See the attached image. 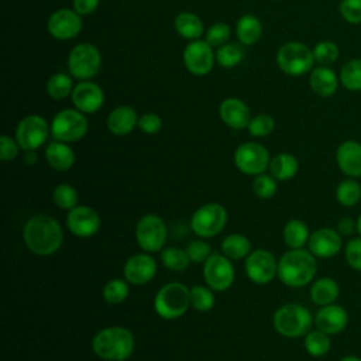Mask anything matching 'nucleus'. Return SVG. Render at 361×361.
I'll return each mask as SVG.
<instances>
[{
    "mask_svg": "<svg viewBox=\"0 0 361 361\" xmlns=\"http://www.w3.org/2000/svg\"><path fill=\"white\" fill-rule=\"evenodd\" d=\"M23 238L31 252L39 257H48L61 248L63 231L54 217L48 214H35L25 221Z\"/></svg>",
    "mask_w": 361,
    "mask_h": 361,
    "instance_id": "1",
    "label": "nucleus"
},
{
    "mask_svg": "<svg viewBox=\"0 0 361 361\" xmlns=\"http://www.w3.org/2000/svg\"><path fill=\"white\" fill-rule=\"evenodd\" d=\"M316 257L303 248L286 251L278 261V278L290 288L307 285L316 275Z\"/></svg>",
    "mask_w": 361,
    "mask_h": 361,
    "instance_id": "2",
    "label": "nucleus"
},
{
    "mask_svg": "<svg viewBox=\"0 0 361 361\" xmlns=\"http://www.w3.org/2000/svg\"><path fill=\"white\" fill-rule=\"evenodd\" d=\"M133 333L121 326H110L99 330L92 340L94 354L106 361L127 360L134 351Z\"/></svg>",
    "mask_w": 361,
    "mask_h": 361,
    "instance_id": "3",
    "label": "nucleus"
},
{
    "mask_svg": "<svg viewBox=\"0 0 361 361\" xmlns=\"http://www.w3.org/2000/svg\"><path fill=\"white\" fill-rule=\"evenodd\" d=\"M190 306V289L182 282H169L161 286L154 299L158 316L173 320L183 316Z\"/></svg>",
    "mask_w": 361,
    "mask_h": 361,
    "instance_id": "4",
    "label": "nucleus"
},
{
    "mask_svg": "<svg viewBox=\"0 0 361 361\" xmlns=\"http://www.w3.org/2000/svg\"><path fill=\"white\" fill-rule=\"evenodd\" d=\"M310 312L298 303H286L274 313L275 330L289 338L306 336L312 326Z\"/></svg>",
    "mask_w": 361,
    "mask_h": 361,
    "instance_id": "5",
    "label": "nucleus"
},
{
    "mask_svg": "<svg viewBox=\"0 0 361 361\" xmlns=\"http://www.w3.org/2000/svg\"><path fill=\"white\" fill-rule=\"evenodd\" d=\"M313 51L302 42L290 41L283 44L276 52L279 69L290 76H300L313 68Z\"/></svg>",
    "mask_w": 361,
    "mask_h": 361,
    "instance_id": "6",
    "label": "nucleus"
},
{
    "mask_svg": "<svg viewBox=\"0 0 361 361\" xmlns=\"http://www.w3.org/2000/svg\"><path fill=\"white\" fill-rule=\"evenodd\" d=\"M89 124L85 113L78 109H65L55 114L51 123V134L56 141L75 142L87 133Z\"/></svg>",
    "mask_w": 361,
    "mask_h": 361,
    "instance_id": "7",
    "label": "nucleus"
},
{
    "mask_svg": "<svg viewBox=\"0 0 361 361\" xmlns=\"http://www.w3.org/2000/svg\"><path fill=\"white\" fill-rule=\"evenodd\" d=\"M102 66V55L99 49L89 42L73 47L68 56L69 73L80 80H89L96 76Z\"/></svg>",
    "mask_w": 361,
    "mask_h": 361,
    "instance_id": "8",
    "label": "nucleus"
},
{
    "mask_svg": "<svg viewBox=\"0 0 361 361\" xmlns=\"http://www.w3.org/2000/svg\"><path fill=\"white\" fill-rule=\"evenodd\" d=\"M227 224V210L220 203H206L192 216L190 227L202 238L217 235Z\"/></svg>",
    "mask_w": 361,
    "mask_h": 361,
    "instance_id": "9",
    "label": "nucleus"
},
{
    "mask_svg": "<svg viewBox=\"0 0 361 361\" xmlns=\"http://www.w3.org/2000/svg\"><path fill=\"white\" fill-rule=\"evenodd\" d=\"M166 237V226L157 214H145L135 224L137 243L145 252H157L162 250Z\"/></svg>",
    "mask_w": 361,
    "mask_h": 361,
    "instance_id": "10",
    "label": "nucleus"
},
{
    "mask_svg": "<svg viewBox=\"0 0 361 361\" xmlns=\"http://www.w3.org/2000/svg\"><path fill=\"white\" fill-rule=\"evenodd\" d=\"M49 131L51 127L42 116L30 114L17 124L16 140L24 151H35L44 145Z\"/></svg>",
    "mask_w": 361,
    "mask_h": 361,
    "instance_id": "11",
    "label": "nucleus"
},
{
    "mask_svg": "<svg viewBox=\"0 0 361 361\" xmlns=\"http://www.w3.org/2000/svg\"><path fill=\"white\" fill-rule=\"evenodd\" d=\"M269 152L258 142H244L234 151V164L245 175H259L269 168Z\"/></svg>",
    "mask_w": 361,
    "mask_h": 361,
    "instance_id": "12",
    "label": "nucleus"
},
{
    "mask_svg": "<svg viewBox=\"0 0 361 361\" xmlns=\"http://www.w3.org/2000/svg\"><path fill=\"white\" fill-rule=\"evenodd\" d=\"M206 285L214 292L227 290L234 282V267L224 254H212L203 265Z\"/></svg>",
    "mask_w": 361,
    "mask_h": 361,
    "instance_id": "13",
    "label": "nucleus"
},
{
    "mask_svg": "<svg viewBox=\"0 0 361 361\" xmlns=\"http://www.w3.org/2000/svg\"><path fill=\"white\" fill-rule=\"evenodd\" d=\"M244 267L247 276L259 285L271 282L278 275V262L274 254L264 248L251 251L245 258Z\"/></svg>",
    "mask_w": 361,
    "mask_h": 361,
    "instance_id": "14",
    "label": "nucleus"
},
{
    "mask_svg": "<svg viewBox=\"0 0 361 361\" xmlns=\"http://www.w3.org/2000/svg\"><path fill=\"white\" fill-rule=\"evenodd\" d=\"M183 63L192 75H207L214 63L213 47L203 39L190 41L183 49Z\"/></svg>",
    "mask_w": 361,
    "mask_h": 361,
    "instance_id": "15",
    "label": "nucleus"
},
{
    "mask_svg": "<svg viewBox=\"0 0 361 361\" xmlns=\"http://www.w3.org/2000/svg\"><path fill=\"white\" fill-rule=\"evenodd\" d=\"M102 220L99 213L85 204H78L76 207L71 209L66 216V227L68 230L80 238H87L94 235L100 228Z\"/></svg>",
    "mask_w": 361,
    "mask_h": 361,
    "instance_id": "16",
    "label": "nucleus"
},
{
    "mask_svg": "<svg viewBox=\"0 0 361 361\" xmlns=\"http://www.w3.org/2000/svg\"><path fill=\"white\" fill-rule=\"evenodd\" d=\"M47 28L48 32L56 39H72L82 30V18L75 10L59 8L49 16Z\"/></svg>",
    "mask_w": 361,
    "mask_h": 361,
    "instance_id": "17",
    "label": "nucleus"
},
{
    "mask_svg": "<svg viewBox=\"0 0 361 361\" xmlns=\"http://www.w3.org/2000/svg\"><path fill=\"white\" fill-rule=\"evenodd\" d=\"M72 103L73 106L86 114L96 113L102 109L104 103V93L102 87L90 80L79 82L72 92Z\"/></svg>",
    "mask_w": 361,
    "mask_h": 361,
    "instance_id": "18",
    "label": "nucleus"
},
{
    "mask_svg": "<svg viewBox=\"0 0 361 361\" xmlns=\"http://www.w3.org/2000/svg\"><path fill=\"white\" fill-rule=\"evenodd\" d=\"M123 274L127 282L133 285H145L148 283L157 274V262L155 259L147 254L140 252L131 255L124 264Z\"/></svg>",
    "mask_w": 361,
    "mask_h": 361,
    "instance_id": "19",
    "label": "nucleus"
},
{
    "mask_svg": "<svg viewBox=\"0 0 361 361\" xmlns=\"http://www.w3.org/2000/svg\"><path fill=\"white\" fill-rule=\"evenodd\" d=\"M309 251L317 258H330L338 254L343 247L341 234L333 228H319L313 231L307 241Z\"/></svg>",
    "mask_w": 361,
    "mask_h": 361,
    "instance_id": "20",
    "label": "nucleus"
},
{
    "mask_svg": "<svg viewBox=\"0 0 361 361\" xmlns=\"http://www.w3.org/2000/svg\"><path fill=\"white\" fill-rule=\"evenodd\" d=\"M219 114L221 121L233 128V130H243L248 127V123L251 120L250 107L237 97H228L224 99L220 103Z\"/></svg>",
    "mask_w": 361,
    "mask_h": 361,
    "instance_id": "21",
    "label": "nucleus"
},
{
    "mask_svg": "<svg viewBox=\"0 0 361 361\" xmlns=\"http://www.w3.org/2000/svg\"><path fill=\"white\" fill-rule=\"evenodd\" d=\"M336 159L340 171L350 176H361V144L354 140L341 142L336 152Z\"/></svg>",
    "mask_w": 361,
    "mask_h": 361,
    "instance_id": "22",
    "label": "nucleus"
},
{
    "mask_svg": "<svg viewBox=\"0 0 361 361\" xmlns=\"http://www.w3.org/2000/svg\"><path fill=\"white\" fill-rule=\"evenodd\" d=\"M316 326L327 334H337L343 331L348 323L347 310L338 305H326L316 313Z\"/></svg>",
    "mask_w": 361,
    "mask_h": 361,
    "instance_id": "23",
    "label": "nucleus"
},
{
    "mask_svg": "<svg viewBox=\"0 0 361 361\" xmlns=\"http://www.w3.org/2000/svg\"><path fill=\"white\" fill-rule=\"evenodd\" d=\"M137 111L131 106H118L107 117V128L114 135H127L138 126Z\"/></svg>",
    "mask_w": 361,
    "mask_h": 361,
    "instance_id": "24",
    "label": "nucleus"
},
{
    "mask_svg": "<svg viewBox=\"0 0 361 361\" xmlns=\"http://www.w3.org/2000/svg\"><path fill=\"white\" fill-rule=\"evenodd\" d=\"M45 158L49 166L55 171H68L75 164V152L68 142L52 141L45 148Z\"/></svg>",
    "mask_w": 361,
    "mask_h": 361,
    "instance_id": "25",
    "label": "nucleus"
},
{
    "mask_svg": "<svg viewBox=\"0 0 361 361\" xmlns=\"http://www.w3.org/2000/svg\"><path fill=\"white\" fill-rule=\"evenodd\" d=\"M309 85H310V89L316 94H319L322 97H329L336 93L338 79L330 68L320 65L319 68L312 69Z\"/></svg>",
    "mask_w": 361,
    "mask_h": 361,
    "instance_id": "26",
    "label": "nucleus"
},
{
    "mask_svg": "<svg viewBox=\"0 0 361 361\" xmlns=\"http://www.w3.org/2000/svg\"><path fill=\"white\" fill-rule=\"evenodd\" d=\"M338 293H340L338 283L329 276L319 278L317 281L313 282L310 288L312 300L320 306L334 303V300L338 298Z\"/></svg>",
    "mask_w": 361,
    "mask_h": 361,
    "instance_id": "27",
    "label": "nucleus"
},
{
    "mask_svg": "<svg viewBox=\"0 0 361 361\" xmlns=\"http://www.w3.org/2000/svg\"><path fill=\"white\" fill-rule=\"evenodd\" d=\"M299 169L298 159L288 152L276 154L269 162V172L276 180L292 179Z\"/></svg>",
    "mask_w": 361,
    "mask_h": 361,
    "instance_id": "28",
    "label": "nucleus"
},
{
    "mask_svg": "<svg viewBox=\"0 0 361 361\" xmlns=\"http://www.w3.org/2000/svg\"><path fill=\"white\" fill-rule=\"evenodd\" d=\"M175 30L180 37L195 41L203 34V21L196 14L183 11L175 17Z\"/></svg>",
    "mask_w": 361,
    "mask_h": 361,
    "instance_id": "29",
    "label": "nucleus"
},
{
    "mask_svg": "<svg viewBox=\"0 0 361 361\" xmlns=\"http://www.w3.org/2000/svg\"><path fill=\"white\" fill-rule=\"evenodd\" d=\"M235 32L241 44L244 45H252L255 44L262 34V25L261 21L251 14L241 16L235 25Z\"/></svg>",
    "mask_w": 361,
    "mask_h": 361,
    "instance_id": "30",
    "label": "nucleus"
},
{
    "mask_svg": "<svg viewBox=\"0 0 361 361\" xmlns=\"http://www.w3.org/2000/svg\"><path fill=\"white\" fill-rule=\"evenodd\" d=\"M282 237L285 244L290 250H296V248H303V245L307 244L310 234H309L307 226L302 220L292 219L283 226Z\"/></svg>",
    "mask_w": 361,
    "mask_h": 361,
    "instance_id": "31",
    "label": "nucleus"
},
{
    "mask_svg": "<svg viewBox=\"0 0 361 361\" xmlns=\"http://www.w3.org/2000/svg\"><path fill=\"white\" fill-rule=\"evenodd\" d=\"M221 252L230 259L247 258L251 252V241L243 234H230L221 241Z\"/></svg>",
    "mask_w": 361,
    "mask_h": 361,
    "instance_id": "32",
    "label": "nucleus"
},
{
    "mask_svg": "<svg viewBox=\"0 0 361 361\" xmlns=\"http://www.w3.org/2000/svg\"><path fill=\"white\" fill-rule=\"evenodd\" d=\"M47 93L54 99V100H63L73 92L72 86V79L65 75V73H54L47 85H45Z\"/></svg>",
    "mask_w": 361,
    "mask_h": 361,
    "instance_id": "33",
    "label": "nucleus"
},
{
    "mask_svg": "<svg viewBox=\"0 0 361 361\" xmlns=\"http://www.w3.org/2000/svg\"><path fill=\"white\" fill-rule=\"evenodd\" d=\"M52 202L63 210H71L78 206L79 193L78 190L69 183H59L52 190Z\"/></svg>",
    "mask_w": 361,
    "mask_h": 361,
    "instance_id": "34",
    "label": "nucleus"
},
{
    "mask_svg": "<svg viewBox=\"0 0 361 361\" xmlns=\"http://www.w3.org/2000/svg\"><path fill=\"white\" fill-rule=\"evenodd\" d=\"M337 202L343 206H355L361 199V186L354 179H344L336 189Z\"/></svg>",
    "mask_w": 361,
    "mask_h": 361,
    "instance_id": "35",
    "label": "nucleus"
},
{
    "mask_svg": "<svg viewBox=\"0 0 361 361\" xmlns=\"http://www.w3.org/2000/svg\"><path fill=\"white\" fill-rule=\"evenodd\" d=\"M161 261L165 265V268L171 271H185L190 264L186 250H182L178 247H168L162 250Z\"/></svg>",
    "mask_w": 361,
    "mask_h": 361,
    "instance_id": "36",
    "label": "nucleus"
},
{
    "mask_svg": "<svg viewBox=\"0 0 361 361\" xmlns=\"http://www.w3.org/2000/svg\"><path fill=\"white\" fill-rule=\"evenodd\" d=\"M305 348L313 357H323L330 350V338L329 334L322 330L309 331L305 336Z\"/></svg>",
    "mask_w": 361,
    "mask_h": 361,
    "instance_id": "37",
    "label": "nucleus"
},
{
    "mask_svg": "<svg viewBox=\"0 0 361 361\" xmlns=\"http://www.w3.org/2000/svg\"><path fill=\"white\" fill-rule=\"evenodd\" d=\"M340 82L348 90H361V59H351L341 68Z\"/></svg>",
    "mask_w": 361,
    "mask_h": 361,
    "instance_id": "38",
    "label": "nucleus"
},
{
    "mask_svg": "<svg viewBox=\"0 0 361 361\" xmlns=\"http://www.w3.org/2000/svg\"><path fill=\"white\" fill-rule=\"evenodd\" d=\"M190 305L197 312H209L214 306L213 289L203 285H195L190 289Z\"/></svg>",
    "mask_w": 361,
    "mask_h": 361,
    "instance_id": "39",
    "label": "nucleus"
},
{
    "mask_svg": "<svg viewBox=\"0 0 361 361\" xmlns=\"http://www.w3.org/2000/svg\"><path fill=\"white\" fill-rule=\"evenodd\" d=\"M128 296V285L123 279H111L103 288V299L110 305H120Z\"/></svg>",
    "mask_w": 361,
    "mask_h": 361,
    "instance_id": "40",
    "label": "nucleus"
},
{
    "mask_svg": "<svg viewBox=\"0 0 361 361\" xmlns=\"http://www.w3.org/2000/svg\"><path fill=\"white\" fill-rule=\"evenodd\" d=\"M243 49L234 44H224L217 48L216 61L223 68H234L243 61Z\"/></svg>",
    "mask_w": 361,
    "mask_h": 361,
    "instance_id": "41",
    "label": "nucleus"
},
{
    "mask_svg": "<svg viewBox=\"0 0 361 361\" xmlns=\"http://www.w3.org/2000/svg\"><path fill=\"white\" fill-rule=\"evenodd\" d=\"M278 185L276 179L272 175L259 173L252 180V190L259 199H271L276 193Z\"/></svg>",
    "mask_w": 361,
    "mask_h": 361,
    "instance_id": "42",
    "label": "nucleus"
},
{
    "mask_svg": "<svg viewBox=\"0 0 361 361\" xmlns=\"http://www.w3.org/2000/svg\"><path fill=\"white\" fill-rule=\"evenodd\" d=\"M312 51H313L314 62H317L323 66L333 63L338 58V48L331 41H322V42L316 44V47Z\"/></svg>",
    "mask_w": 361,
    "mask_h": 361,
    "instance_id": "43",
    "label": "nucleus"
},
{
    "mask_svg": "<svg viewBox=\"0 0 361 361\" xmlns=\"http://www.w3.org/2000/svg\"><path fill=\"white\" fill-rule=\"evenodd\" d=\"M275 121L268 114H258L252 117L248 123V133L252 137H267L274 131Z\"/></svg>",
    "mask_w": 361,
    "mask_h": 361,
    "instance_id": "44",
    "label": "nucleus"
},
{
    "mask_svg": "<svg viewBox=\"0 0 361 361\" xmlns=\"http://www.w3.org/2000/svg\"><path fill=\"white\" fill-rule=\"evenodd\" d=\"M230 38V27L226 23H216L213 24L206 32V42L213 48H219L227 42Z\"/></svg>",
    "mask_w": 361,
    "mask_h": 361,
    "instance_id": "45",
    "label": "nucleus"
},
{
    "mask_svg": "<svg viewBox=\"0 0 361 361\" xmlns=\"http://www.w3.org/2000/svg\"><path fill=\"white\" fill-rule=\"evenodd\" d=\"M186 252L189 255L190 262H195V264L204 262L213 254L210 245L203 240H195L189 243L186 247Z\"/></svg>",
    "mask_w": 361,
    "mask_h": 361,
    "instance_id": "46",
    "label": "nucleus"
},
{
    "mask_svg": "<svg viewBox=\"0 0 361 361\" xmlns=\"http://www.w3.org/2000/svg\"><path fill=\"white\" fill-rule=\"evenodd\" d=\"M341 17L350 24L361 23V0H341L338 6Z\"/></svg>",
    "mask_w": 361,
    "mask_h": 361,
    "instance_id": "47",
    "label": "nucleus"
},
{
    "mask_svg": "<svg viewBox=\"0 0 361 361\" xmlns=\"http://www.w3.org/2000/svg\"><path fill=\"white\" fill-rule=\"evenodd\" d=\"M344 254L348 265L355 271H361V238L350 240L345 244Z\"/></svg>",
    "mask_w": 361,
    "mask_h": 361,
    "instance_id": "48",
    "label": "nucleus"
},
{
    "mask_svg": "<svg viewBox=\"0 0 361 361\" xmlns=\"http://www.w3.org/2000/svg\"><path fill=\"white\" fill-rule=\"evenodd\" d=\"M162 127V120L155 113H145L138 118V128L145 134H157Z\"/></svg>",
    "mask_w": 361,
    "mask_h": 361,
    "instance_id": "49",
    "label": "nucleus"
},
{
    "mask_svg": "<svg viewBox=\"0 0 361 361\" xmlns=\"http://www.w3.org/2000/svg\"><path fill=\"white\" fill-rule=\"evenodd\" d=\"M20 145L17 140H13L11 137L3 134L0 137V158L1 161H11L18 155Z\"/></svg>",
    "mask_w": 361,
    "mask_h": 361,
    "instance_id": "50",
    "label": "nucleus"
},
{
    "mask_svg": "<svg viewBox=\"0 0 361 361\" xmlns=\"http://www.w3.org/2000/svg\"><path fill=\"white\" fill-rule=\"evenodd\" d=\"M99 0H73V10L79 16H89L96 11Z\"/></svg>",
    "mask_w": 361,
    "mask_h": 361,
    "instance_id": "51",
    "label": "nucleus"
},
{
    "mask_svg": "<svg viewBox=\"0 0 361 361\" xmlns=\"http://www.w3.org/2000/svg\"><path fill=\"white\" fill-rule=\"evenodd\" d=\"M355 228H357V221H354L351 217H343L337 223V231L341 235H350L355 231Z\"/></svg>",
    "mask_w": 361,
    "mask_h": 361,
    "instance_id": "52",
    "label": "nucleus"
},
{
    "mask_svg": "<svg viewBox=\"0 0 361 361\" xmlns=\"http://www.w3.org/2000/svg\"><path fill=\"white\" fill-rule=\"evenodd\" d=\"M37 154H35V151H25V155H24V161H25V164H28V165H34L35 162H37Z\"/></svg>",
    "mask_w": 361,
    "mask_h": 361,
    "instance_id": "53",
    "label": "nucleus"
},
{
    "mask_svg": "<svg viewBox=\"0 0 361 361\" xmlns=\"http://www.w3.org/2000/svg\"><path fill=\"white\" fill-rule=\"evenodd\" d=\"M340 361H361V358H358L355 355H347V357H343Z\"/></svg>",
    "mask_w": 361,
    "mask_h": 361,
    "instance_id": "54",
    "label": "nucleus"
},
{
    "mask_svg": "<svg viewBox=\"0 0 361 361\" xmlns=\"http://www.w3.org/2000/svg\"><path fill=\"white\" fill-rule=\"evenodd\" d=\"M357 231L361 234V214L357 219Z\"/></svg>",
    "mask_w": 361,
    "mask_h": 361,
    "instance_id": "55",
    "label": "nucleus"
},
{
    "mask_svg": "<svg viewBox=\"0 0 361 361\" xmlns=\"http://www.w3.org/2000/svg\"><path fill=\"white\" fill-rule=\"evenodd\" d=\"M120 361H127V360H120Z\"/></svg>",
    "mask_w": 361,
    "mask_h": 361,
    "instance_id": "56",
    "label": "nucleus"
}]
</instances>
